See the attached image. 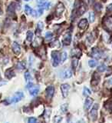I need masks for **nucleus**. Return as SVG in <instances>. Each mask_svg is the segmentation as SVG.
I'll return each instance as SVG.
<instances>
[{"instance_id":"obj_19","label":"nucleus","mask_w":112,"mask_h":123,"mask_svg":"<svg viewBox=\"0 0 112 123\" xmlns=\"http://www.w3.org/2000/svg\"><path fill=\"white\" fill-rule=\"evenodd\" d=\"M86 11V7L84 6V5H82L78 7V15H83Z\"/></svg>"},{"instance_id":"obj_13","label":"nucleus","mask_w":112,"mask_h":123,"mask_svg":"<svg viewBox=\"0 0 112 123\" xmlns=\"http://www.w3.org/2000/svg\"><path fill=\"white\" fill-rule=\"evenodd\" d=\"M71 55L72 57L78 58L82 55V51H81L79 49H73L71 51Z\"/></svg>"},{"instance_id":"obj_9","label":"nucleus","mask_w":112,"mask_h":123,"mask_svg":"<svg viewBox=\"0 0 112 123\" xmlns=\"http://www.w3.org/2000/svg\"><path fill=\"white\" fill-rule=\"evenodd\" d=\"M65 10V6L62 3L59 2V4L57 5L56 6V9H55V13L57 16H60V15L62 14V12Z\"/></svg>"},{"instance_id":"obj_42","label":"nucleus","mask_w":112,"mask_h":123,"mask_svg":"<svg viewBox=\"0 0 112 123\" xmlns=\"http://www.w3.org/2000/svg\"><path fill=\"white\" fill-rule=\"evenodd\" d=\"M2 9H1V6H0V15H2Z\"/></svg>"},{"instance_id":"obj_16","label":"nucleus","mask_w":112,"mask_h":123,"mask_svg":"<svg viewBox=\"0 0 112 123\" xmlns=\"http://www.w3.org/2000/svg\"><path fill=\"white\" fill-rule=\"evenodd\" d=\"M5 75L7 77L8 79H12L13 76H15V72L12 68L9 69H7L5 72Z\"/></svg>"},{"instance_id":"obj_31","label":"nucleus","mask_w":112,"mask_h":123,"mask_svg":"<svg viewBox=\"0 0 112 123\" xmlns=\"http://www.w3.org/2000/svg\"><path fill=\"white\" fill-rule=\"evenodd\" d=\"M44 28V25H43V23H42L41 22H39L38 23V25H37V30L38 31V32H41V31H42V29H43Z\"/></svg>"},{"instance_id":"obj_32","label":"nucleus","mask_w":112,"mask_h":123,"mask_svg":"<svg viewBox=\"0 0 112 123\" xmlns=\"http://www.w3.org/2000/svg\"><path fill=\"white\" fill-rule=\"evenodd\" d=\"M61 120H62V117L57 115V116H55V118H54V122H53V123H60L61 122Z\"/></svg>"},{"instance_id":"obj_7","label":"nucleus","mask_w":112,"mask_h":123,"mask_svg":"<svg viewBox=\"0 0 112 123\" xmlns=\"http://www.w3.org/2000/svg\"><path fill=\"white\" fill-rule=\"evenodd\" d=\"M91 56L94 58L96 59H101L102 57V52L100 51L98 49H96V48H94L93 49L91 50Z\"/></svg>"},{"instance_id":"obj_27","label":"nucleus","mask_w":112,"mask_h":123,"mask_svg":"<svg viewBox=\"0 0 112 123\" xmlns=\"http://www.w3.org/2000/svg\"><path fill=\"white\" fill-rule=\"evenodd\" d=\"M17 68L19 69H24L25 68V63L23 62H19L17 64Z\"/></svg>"},{"instance_id":"obj_40","label":"nucleus","mask_w":112,"mask_h":123,"mask_svg":"<svg viewBox=\"0 0 112 123\" xmlns=\"http://www.w3.org/2000/svg\"><path fill=\"white\" fill-rule=\"evenodd\" d=\"M38 12L37 11H35V10H32V13H31V15H32V16H34V17H36L37 15H38Z\"/></svg>"},{"instance_id":"obj_35","label":"nucleus","mask_w":112,"mask_h":123,"mask_svg":"<svg viewBox=\"0 0 112 123\" xmlns=\"http://www.w3.org/2000/svg\"><path fill=\"white\" fill-rule=\"evenodd\" d=\"M94 9L97 10L98 12H100L101 9H102V6L100 3H96L94 5Z\"/></svg>"},{"instance_id":"obj_24","label":"nucleus","mask_w":112,"mask_h":123,"mask_svg":"<svg viewBox=\"0 0 112 123\" xmlns=\"http://www.w3.org/2000/svg\"><path fill=\"white\" fill-rule=\"evenodd\" d=\"M52 38H53V34H52V32H46V34H45V39L46 40H47V41H50L51 39H52Z\"/></svg>"},{"instance_id":"obj_38","label":"nucleus","mask_w":112,"mask_h":123,"mask_svg":"<svg viewBox=\"0 0 112 123\" xmlns=\"http://www.w3.org/2000/svg\"><path fill=\"white\" fill-rule=\"evenodd\" d=\"M107 12H112V3L110 4V5L107 7Z\"/></svg>"},{"instance_id":"obj_25","label":"nucleus","mask_w":112,"mask_h":123,"mask_svg":"<svg viewBox=\"0 0 112 123\" xmlns=\"http://www.w3.org/2000/svg\"><path fill=\"white\" fill-rule=\"evenodd\" d=\"M91 94V92L89 88H88L87 87H84V89H83V95H85V96H88V95H90Z\"/></svg>"},{"instance_id":"obj_36","label":"nucleus","mask_w":112,"mask_h":123,"mask_svg":"<svg viewBox=\"0 0 112 123\" xmlns=\"http://www.w3.org/2000/svg\"><path fill=\"white\" fill-rule=\"evenodd\" d=\"M37 122V119L34 117H32L29 119V123H36Z\"/></svg>"},{"instance_id":"obj_3","label":"nucleus","mask_w":112,"mask_h":123,"mask_svg":"<svg viewBox=\"0 0 112 123\" xmlns=\"http://www.w3.org/2000/svg\"><path fill=\"white\" fill-rule=\"evenodd\" d=\"M23 97H24V94H23L22 92H16V93L14 95L13 97L9 101V103H11V102L12 103H16L19 101H21Z\"/></svg>"},{"instance_id":"obj_15","label":"nucleus","mask_w":112,"mask_h":123,"mask_svg":"<svg viewBox=\"0 0 112 123\" xmlns=\"http://www.w3.org/2000/svg\"><path fill=\"white\" fill-rule=\"evenodd\" d=\"M92 103H93V99L91 98H87L85 100V102H84V109L88 110L91 108Z\"/></svg>"},{"instance_id":"obj_20","label":"nucleus","mask_w":112,"mask_h":123,"mask_svg":"<svg viewBox=\"0 0 112 123\" xmlns=\"http://www.w3.org/2000/svg\"><path fill=\"white\" fill-rule=\"evenodd\" d=\"M78 58L77 57H74L72 59V62H71V65H72V68L74 69H76L77 66H78Z\"/></svg>"},{"instance_id":"obj_44","label":"nucleus","mask_w":112,"mask_h":123,"mask_svg":"<svg viewBox=\"0 0 112 123\" xmlns=\"http://www.w3.org/2000/svg\"><path fill=\"white\" fill-rule=\"evenodd\" d=\"M44 123H45V122H44Z\"/></svg>"},{"instance_id":"obj_30","label":"nucleus","mask_w":112,"mask_h":123,"mask_svg":"<svg viewBox=\"0 0 112 123\" xmlns=\"http://www.w3.org/2000/svg\"><path fill=\"white\" fill-rule=\"evenodd\" d=\"M32 9H31L30 6H27V5L25 6V13L27 15H30L31 13H32Z\"/></svg>"},{"instance_id":"obj_37","label":"nucleus","mask_w":112,"mask_h":123,"mask_svg":"<svg viewBox=\"0 0 112 123\" xmlns=\"http://www.w3.org/2000/svg\"><path fill=\"white\" fill-rule=\"evenodd\" d=\"M106 85L108 87H112V79H111L110 80L107 81V82H106Z\"/></svg>"},{"instance_id":"obj_4","label":"nucleus","mask_w":112,"mask_h":123,"mask_svg":"<svg viewBox=\"0 0 112 123\" xmlns=\"http://www.w3.org/2000/svg\"><path fill=\"white\" fill-rule=\"evenodd\" d=\"M54 93H55V88L53 86H48L47 87L45 90V95H46V98H47L48 101H50L54 95Z\"/></svg>"},{"instance_id":"obj_34","label":"nucleus","mask_w":112,"mask_h":123,"mask_svg":"<svg viewBox=\"0 0 112 123\" xmlns=\"http://www.w3.org/2000/svg\"><path fill=\"white\" fill-rule=\"evenodd\" d=\"M61 109L62 111V112L65 113L68 110V104H63L61 106Z\"/></svg>"},{"instance_id":"obj_26","label":"nucleus","mask_w":112,"mask_h":123,"mask_svg":"<svg viewBox=\"0 0 112 123\" xmlns=\"http://www.w3.org/2000/svg\"><path fill=\"white\" fill-rule=\"evenodd\" d=\"M106 68H107L106 65H104V64H102V65H99V66L98 67V71L100 72H105V71L106 70Z\"/></svg>"},{"instance_id":"obj_14","label":"nucleus","mask_w":112,"mask_h":123,"mask_svg":"<svg viewBox=\"0 0 112 123\" xmlns=\"http://www.w3.org/2000/svg\"><path fill=\"white\" fill-rule=\"evenodd\" d=\"M38 92H39V87L38 86H32L29 88V93L32 96H35L38 93Z\"/></svg>"},{"instance_id":"obj_21","label":"nucleus","mask_w":112,"mask_h":123,"mask_svg":"<svg viewBox=\"0 0 112 123\" xmlns=\"http://www.w3.org/2000/svg\"><path fill=\"white\" fill-rule=\"evenodd\" d=\"M38 55H39L42 59H45V48L44 47H42L40 50H39V52H38Z\"/></svg>"},{"instance_id":"obj_8","label":"nucleus","mask_w":112,"mask_h":123,"mask_svg":"<svg viewBox=\"0 0 112 123\" xmlns=\"http://www.w3.org/2000/svg\"><path fill=\"white\" fill-rule=\"evenodd\" d=\"M71 42V35L70 32H68L65 35V36L62 39V43L64 45H69Z\"/></svg>"},{"instance_id":"obj_5","label":"nucleus","mask_w":112,"mask_h":123,"mask_svg":"<svg viewBox=\"0 0 112 123\" xmlns=\"http://www.w3.org/2000/svg\"><path fill=\"white\" fill-rule=\"evenodd\" d=\"M98 104H95L94 105V107L92 108V109L90 112V115H91V118L93 121L97 120L98 118Z\"/></svg>"},{"instance_id":"obj_22","label":"nucleus","mask_w":112,"mask_h":123,"mask_svg":"<svg viewBox=\"0 0 112 123\" xmlns=\"http://www.w3.org/2000/svg\"><path fill=\"white\" fill-rule=\"evenodd\" d=\"M33 39V32L32 31H29L27 32V40L29 42H32Z\"/></svg>"},{"instance_id":"obj_2","label":"nucleus","mask_w":112,"mask_h":123,"mask_svg":"<svg viewBox=\"0 0 112 123\" xmlns=\"http://www.w3.org/2000/svg\"><path fill=\"white\" fill-rule=\"evenodd\" d=\"M103 25L108 32H112V16L105 18L103 21Z\"/></svg>"},{"instance_id":"obj_41","label":"nucleus","mask_w":112,"mask_h":123,"mask_svg":"<svg viewBox=\"0 0 112 123\" xmlns=\"http://www.w3.org/2000/svg\"><path fill=\"white\" fill-rule=\"evenodd\" d=\"M58 42H59L58 41V40H56V41H55V43H58ZM55 44L52 45V46H55ZM59 45H59V44H58V47H59Z\"/></svg>"},{"instance_id":"obj_10","label":"nucleus","mask_w":112,"mask_h":123,"mask_svg":"<svg viewBox=\"0 0 112 123\" xmlns=\"http://www.w3.org/2000/svg\"><path fill=\"white\" fill-rule=\"evenodd\" d=\"M100 79H101V77L98 74V73H94L93 76H92V80H91V85L92 86H97L99 83Z\"/></svg>"},{"instance_id":"obj_6","label":"nucleus","mask_w":112,"mask_h":123,"mask_svg":"<svg viewBox=\"0 0 112 123\" xmlns=\"http://www.w3.org/2000/svg\"><path fill=\"white\" fill-rule=\"evenodd\" d=\"M61 93L64 98H66L68 95V92L70 90V86L68 84H62L61 86Z\"/></svg>"},{"instance_id":"obj_43","label":"nucleus","mask_w":112,"mask_h":123,"mask_svg":"<svg viewBox=\"0 0 112 123\" xmlns=\"http://www.w3.org/2000/svg\"><path fill=\"white\" fill-rule=\"evenodd\" d=\"M25 1H29V0H25Z\"/></svg>"},{"instance_id":"obj_23","label":"nucleus","mask_w":112,"mask_h":123,"mask_svg":"<svg viewBox=\"0 0 112 123\" xmlns=\"http://www.w3.org/2000/svg\"><path fill=\"white\" fill-rule=\"evenodd\" d=\"M25 79L26 80V82H30V81H32V75H31V74L29 73V72H26L25 73Z\"/></svg>"},{"instance_id":"obj_17","label":"nucleus","mask_w":112,"mask_h":123,"mask_svg":"<svg viewBox=\"0 0 112 123\" xmlns=\"http://www.w3.org/2000/svg\"><path fill=\"white\" fill-rule=\"evenodd\" d=\"M72 76V72L71 69H66L63 72V77L65 79H69Z\"/></svg>"},{"instance_id":"obj_1","label":"nucleus","mask_w":112,"mask_h":123,"mask_svg":"<svg viewBox=\"0 0 112 123\" xmlns=\"http://www.w3.org/2000/svg\"><path fill=\"white\" fill-rule=\"evenodd\" d=\"M60 60H61L60 53L58 51L52 52V65L54 67H56L57 65L59 64Z\"/></svg>"},{"instance_id":"obj_11","label":"nucleus","mask_w":112,"mask_h":123,"mask_svg":"<svg viewBox=\"0 0 112 123\" xmlns=\"http://www.w3.org/2000/svg\"><path fill=\"white\" fill-rule=\"evenodd\" d=\"M12 50L15 52V54L16 55H19L21 52V46L19 45V44H18L17 42H13L12 43Z\"/></svg>"},{"instance_id":"obj_33","label":"nucleus","mask_w":112,"mask_h":123,"mask_svg":"<svg viewBox=\"0 0 112 123\" xmlns=\"http://www.w3.org/2000/svg\"><path fill=\"white\" fill-rule=\"evenodd\" d=\"M88 65H89L90 67L94 68L97 65V62H96L95 60H90L89 62H88Z\"/></svg>"},{"instance_id":"obj_18","label":"nucleus","mask_w":112,"mask_h":123,"mask_svg":"<svg viewBox=\"0 0 112 123\" xmlns=\"http://www.w3.org/2000/svg\"><path fill=\"white\" fill-rule=\"evenodd\" d=\"M15 3H12L11 5L8 8V14L9 15H12L15 13Z\"/></svg>"},{"instance_id":"obj_29","label":"nucleus","mask_w":112,"mask_h":123,"mask_svg":"<svg viewBox=\"0 0 112 123\" xmlns=\"http://www.w3.org/2000/svg\"><path fill=\"white\" fill-rule=\"evenodd\" d=\"M67 52H63L62 54H61V62H64L67 59Z\"/></svg>"},{"instance_id":"obj_12","label":"nucleus","mask_w":112,"mask_h":123,"mask_svg":"<svg viewBox=\"0 0 112 123\" xmlns=\"http://www.w3.org/2000/svg\"><path fill=\"white\" fill-rule=\"evenodd\" d=\"M88 22L87 19L86 18H82L78 23V27L80 29H86L88 27Z\"/></svg>"},{"instance_id":"obj_39","label":"nucleus","mask_w":112,"mask_h":123,"mask_svg":"<svg viewBox=\"0 0 112 123\" xmlns=\"http://www.w3.org/2000/svg\"><path fill=\"white\" fill-rule=\"evenodd\" d=\"M36 2L38 5H41V4H44L46 2V0H36Z\"/></svg>"},{"instance_id":"obj_28","label":"nucleus","mask_w":112,"mask_h":123,"mask_svg":"<svg viewBox=\"0 0 112 123\" xmlns=\"http://www.w3.org/2000/svg\"><path fill=\"white\" fill-rule=\"evenodd\" d=\"M89 20L91 22H94L95 20V15H94V12H91L89 13Z\"/></svg>"}]
</instances>
